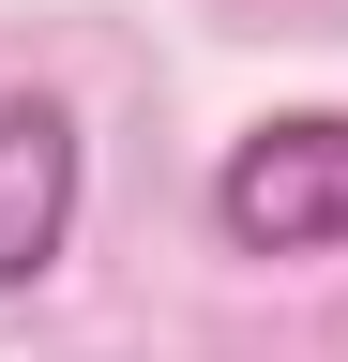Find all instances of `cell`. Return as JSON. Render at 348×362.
I'll return each mask as SVG.
<instances>
[{"label": "cell", "instance_id": "obj_1", "mask_svg": "<svg viewBox=\"0 0 348 362\" xmlns=\"http://www.w3.org/2000/svg\"><path fill=\"white\" fill-rule=\"evenodd\" d=\"M212 226H228V257H348V121L333 106H288V121L228 136Z\"/></svg>", "mask_w": 348, "mask_h": 362}, {"label": "cell", "instance_id": "obj_2", "mask_svg": "<svg viewBox=\"0 0 348 362\" xmlns=\"http://www.w3.org/2000/svg\"><path fill=\"white\" fill-rule=\"evenodd\" d=\"M76 197H91V151H76V121L46 106V90H16V106H0V302L61 272Z\"/></svg>", "mask_w": 348, "mask_h": 362}]
</instances>
